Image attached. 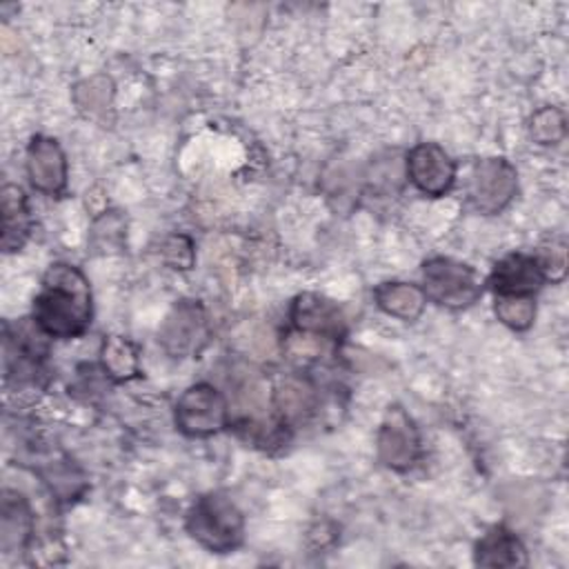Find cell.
I'll list each match as a JSON object with an SVG mask.
<instances>
[{"instance_id":"cb8c5ba5","label":"cell","mask_w":569,"mask_h":569,"mask_svg":"<svg viewBox=\"0 0 569 569\" xmlns=\"http://www.w3.org/2000/svg\"><path fill=\"white\" fill-rule=\"evenodd\" d=\"M542 276L551 278V280H562L565 269H567V260H565V244L562 242H551L549 249H542L540 258H536Z\"/></svg>"},{"instance_id":"30bf717a","label":"cell","mask_w":569,"mask_h":569,"mask_svg":"<svg viewBox=\"0 0 569 569\" xmlns=\"http://www.w3.org/2000/svg\"><path fill=\"white\" fill-rule=\"evenodd\" d=\"M291 322L298 331L322 338H338L345 331V318L338 305L318 293H302L293 300Z\"/></svg>"},{"instance_id":"9c48e42d","label":"cell","mask_w":569,"mask_h":569,"mask_svg":"<svg viewBox=\"0 0 569 569\" xmlns=\"http://www.w3.org/2000/svg\"><path fill=\"white\" fill-rule=\"evenodd\" d=\"M27 173L31 184L49 196H56L67 184V160L53 138L36 136L27 149Z\"/></svg>"},{"instance_id":"5bb4252c","label":"cell","mask_w":569,"mask_h":569,"mask_svg":"<svg viewBox=\"0 0 569 569\" xmlns=\"http://www.w3.org/2000/svg\"><path fill=\"white\" fill-rule=\"evenodd\" d=\"M29 229H31V220H29L24 193L13 184H4V189H2V249L4 251L20 249L29 236Z\"/></svg>"},{"instance_id":"7a4b0ae2","label":"cell","mask_w":569,"mask_h":569,"mask_svg":"<svg viewBox=\"0 0 569 569\" xmlns=\"http://www.w3.org/2000/svg\"><path fill=\"white\" fill-rule=\"evenodd\" d=\"M187 531L204 549L227 553L242 542L244 518L224 493L200 496L187 513Z\"/></svg>"},{"instance_id":"ffe728a7","label":"cell","mask_w":569,"mask_h":569,"mask_svg":"<svg viewBox=\"0 0 569 569\" xmlns=\"http://www.w3.org/2000/svg\"><path fill=\"white\" fill-rule=\"evenodd\" d=\"M240 378L233 380V396L240 409L249 411V416H258L267 407V387L260 376L251 369H240Z\"/></svg>"},{"instance_id":"3957f363","label":"cell","mask_w":569,"mask_h":569,"mask_svg":"<svg viewBox=\"0 0 569 569\" xmlns=\"http://www.w3.org/2000/svg\"><path fill=\"white\" fill-rule=\"evenodd\" d=\"M425 296L449 309H462L482 293V280L465 262L451 258H431L422 267Z\"/></svg>"},{"instance_id":"52a82bcc","label":"cell","mask_w":569,"mask_h":569,"mask_svg":"<svg viewBox=\"0 0 569 569\" xmlns=\"http://www.w3.org/2000/svg\"><path fill=\"white\" fill-rule=\"evenodd\" d=\"M418 453H420V438L411 418L400 407L389 409L378 431L380 462L396 471H405L416 462Z\"/></svg>"},{"instance_id":"d6986e66","label":"cell","mask_w":569,"mask_h":569,"mask_svg":"<svg viewBox=\"0 0 569 569\" xmlns=\"http://www.w3.org/2000/svg\"><path fill=\"white\" fill-rule=\"evenodd\" d=\"M493 311L500 322L516 331L529 329L536 318V305L529 296H498Z\"/></svg>"},{"instance_id":"2e32d148","label":"cell","mask_w":569,"mask_h":569,"mask_svg":"<svg viewBox=\"0 0 569 569\" xmlns=\"http://www.w3.org/2000/svg\"><path fill=\"white\" fill-rule=\"evenodd\" d=\"M102 367L113 380H129L138 373V351L136 347L120 336H111L104 340L102 351Z\"/></svg>"},{"instance_id":"603a6c76","label":"cell","mask_w":569,"mask_h":569,"mask_svg":"<svg viewBox=\"0 0 569 569\" xmlns=\"http://www.w3.org/2000/svg\"><path fill=\"white\" fill-rule=\"evenodd\" d=\"M122 236H124V220H122L116 211H109L107 216H102V218L96 220L91 240H93V244H96L98 249L111 251V249L120 247Z\"/></svg>"},{"instance_id":"ba28073f","label":"cell","mask_w":569,"mask_h":569,"mask_svg":"<svg viewBox=\"0 0 569 569\" xmlns=\"http://www.w3.org/2000/svg\"><path fill=\"white\" fill-rule=\"evenodd\" d=\"M407 173L422 193L436 198L451 189L456 178V164L442 147L433 142H422L409 151Z\"/></svg>"},{"instance_id":"e0dca14e","label":"cell","mask_w":569,"mask_h":569,"mask_svg":"<svg viewBox=\"0 0 569 569\" xmlns=\"http://www.w3.org/2000/svg\"><path fill=\"white\" fill-rule=\"evenodd\" d=\"M276 407L282 416V420H302L313 409V391L307 382L300 380H282L276 389Z\"/></svg>"},{"instance_id":"9a60e30c","label":"cell","mask_w":569,"mask_h":569,"mask_svg":"<svg viewBox=\"0 0 569 569\" xmlns=\"http://www.w3.org/2000/svg\"><path fill=\"white\" fill-rule=\"evenodd\" d=\"M376 302L389 316H396L400 320H416L425 309L427 296L416 284L385 282L376 289Z\"/></svg>"},{"instance_id":"7402d4cb","label":"cell","mask_w":569,"mask_h":569,"mask_svg":"<svg viewBox=\"0 0 569 569\" xmlns=\"http://www.w3.org/2000/svg\"><path fill=\"white\" fill-rule=\"evenodd\" d=\"M160 256H162V260H164L171 269H182V271H187V269H191L193 258H196V253H193V242H191L187 236H182V233H173V236H169V238L162 240V244H160Z\"/></svg>"},{"instance_id":"4fadbf2b","label":"cell","mask_w":569,"mask_h":569,"mask_svg":"<svg viewBox=\"0 0 569 569\" xmlns=\"http://www.w3.org/2000/svg\"><path fill=\"white\" fill-rule=\"evenodd\" d=\"M31 536V509L20 493L4 491L2 518H0V545L2 551L22 549Z\"/></svg>"},{"instance_id":"44dd1931","label":"cell","mask_w":569,"mask_h":569,"mask_svg":"<svg viewBox=\"0 0 569 569\" xmlns=\"http://www.w3.org/2000/svg\"><path fill=\"white\" fill-rule=\"evenodd\" d=\"M529 133L538 144H556L565 136V113L558 107H542L529 120Z\"/></svg>"},{"instance_id":"8992f818","label":"cell","mask_w":569,"mask_h":569,"mask_svg":"<svg viewBox=\"0 0 569 569\" xmlns=\"http://www.w3.org/2000/svg\"><path fill=\"white\" fill-rule=\"evenodd\" d=\"M516 169L505 158L480 160L469 178V198L482 213L502 211L516 196Z\"/></svg>"},{"instance_id":"6da1fadb","label":"cell","mask_w":569,"mask_h":569,"mask_svg":"<svg viewBox=\"0 0 569 569\" xmlns=\"http://www.w3.org/2000/svg\"><path fill=\"white\" fill-rule=\"evenodd\" d=\"M36 327L51 338H76L91 322V291L84 276L64 262L51 264L33 300Z\"/></svg>"},{"instance_id":"277c9868","label":"cell","mask_w":569,"mask_h":569,"mask_svg":"<svg viewBox=\"0 0 569 569\" xmlns=\"http://www.w3.org/2000/svg\"><path fill=\"white\" fill-rule=\"evenodd\" d=\"M158 340L173 358L198 356L209 340V322L200 302L180 300L160 325Z\"/></svg>"},{"instance_id":"ac0fdd59","label":"cell","mask_w":569,"mask_h":569,"mask_svg":"<svg viewBox=\"0 0 569 569\" xmlns=\"http://www.w3.org/2000/svg\"><path fill=\"white\" fill-rule=\"evenodd\" d=\"M73 100L87 116H102L113 102V82L107 76H91L73 87Z\"/></svg>"},{"instance_id":"8fae6325","label":"cell","mask_w":569,"mask_h":569,"mask_svg":"<svg viewBox=\"0 0 569 569\" xmlns=\"http://www.w3.org/2000/svg\"><path fill=\"white\" fill-rule=\"evenodd\" d=\"M542 280L545 276L538 260L525 253L502 258L491 273V287L498 296H529L540 289Z\"/></svg>"},{"instance_id":"7c38bea8","label":"cell","mask_w":569,"mask_h":569,"mask_svg":"<svg viewBox=\"0 0 569 569\" xmlns=\"http://www.w3.org/2000/svg\"><path fill=\"white\" fill-rule=\"evenodd\" d=\"M476 565L480 567H525L527 551L522 542L505 527H491L476 545Z\"/></svg>"},{"instance_id":"5b68a950","label":"cell","mask_w":569,"mask_h":569,"mask_svg":"<svg viewBox=\"0 0 569 569\" xmlns=\"http://www.w3.org/2000/svg\"><path fill=\"white\" fill-rule=\"evenodd\" d=\"M224 396L207 385L198 382L189 387L176 402V425L187 436H211L227 425Z\"/></svg>"}]
</instances>
